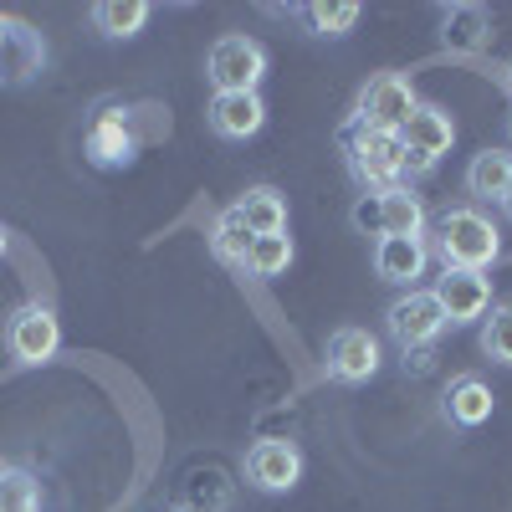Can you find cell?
<instances>
[{
  "label": "cell",
  "instance_id": "6da1fadb",
  "mask_svg": "<svg viewBox=\"0 0 512 512\" xmlns=\"http://www.w3.org/2000/svg\"><path fill=\"white\" fill-rule=\"evenodd\" d=\"M436 251H441V267L487 272L502 256V236L492 216H482L477 205H446L436 216Z\"/></svg>",
  "mask_w": 512,
  "mask_h": 512
},
{
  "label": "cell",
  "instance_id": "7a4b0ae2",
  "mask_svg": "<svg viewBox=\"0 0 512 512\" xmlns=\"http://www.w3.org/2000/svg\"><path fill=\"white\" fill-rule=\"evenodd\" d=\"M338 144H344V159H349V175L384 195V190H395L405 180V149H400V134H374V128H359L349 123L344 134H338Z\"/></svg>",
  "mask_w": 512,
  "mask_h": 512
},
{
  "label": "cell",
  "instance_id": "3957f363",
  "mask_svg": "<svg viewBox=\"0 0 512 512\" xmlns=\"http://www.w3.org/2000/svg\"><path fill=\"white\" fill-rule=\"evenodd\" d=\"M205 77L216 93H256L267 77V47L256 36H241V31L216 36L205 52Z\"/></svg>",
  "mask_w": 512,
  "mask_h": 512
},
{
  "label": "cell",
  "instance_id": "277c9868",
  "mask_svg": "<svg viewBox=\"0 0 512 512\" xmlns=\"http://www.w3.org/2000/svg\"><path fill=\"white\" fill-rule=\"evenodd\" d=\"M456 123L441 103H415V113L400 128V149H405V175H431V169L451 154Z\"/></svg>",
  "mask_w": 512,
  "mask_h": 512
},
{
  "label": "cell",
  "instance_id": "5b68a950",
  "mask_svg": "<svg viewBox=\"0 0 512 512\" xmlns=\"http://www.w3.org/2000/svg\"><path fill=\"white\" fill-rule=\"evenodd\" d=\"M384 328H390V338H395L405 354H425L446 333V313L436 303V292L410 287L405 297H395V303L384 308Z\"/></svg>",
  "mask_w": 512,
  "mask_h": 512
},
{
  "label": "cell",
  "instance_id": "8992f818",
  "mask_svg": "<svg viewBox=\"0 0 512 512\" xmlns=\"http://www.w3.org/2000/svg\"><path fill=\"white\" fill-rule=\"evenodd\" d=\"M415 88H410V77L405 72H379L364 82V93L354 103V123L359 128H374V134H400L405 118L415 113Z\"/></svg>",
  "mask_w": 512,
  "mask_h": 512
},
{
  "label": "cell",
  "instance_id": "52a82bcc",
  "mask_svg": "<svg viewBox=\"0 0 512 512\" xmlns=\"http://www.w3.org/2000/svg\"><path fill=\"white\" fill-rule=\"evenodd\" d=\"M57 349H62V323L52 308L26 303L6 318V354L16 364H47V359H57Z\"/></svg>",
  "mask_w": 512,
  "mask_h": 512
},
{
  "label": "cell",
  "instance_id": "ba28073f",
  "mask_svg": "<svg viewBox=\"0 0 512 512\" xmlns=\"http://www.w3.org/2000/svg\"><path fill=\"white\" fill-rule=\"evenodd\" d=\"M436 303L446 313V328H472L487 318L492 308V277L487 272H461V267H441L436 277Z\"/></svg>",
  "mask_w": 512,
  "mask_h": 512
},
{
  "label": "cell",
  "instance_id": "9c48e42d",
  "mask_svg": "<svg viewBox=\"0 0 512 512\" xmlns=\"http://www.w3.org/2000/svg\"><path fill=\"white\" fill-rule=\"evenodd\" d=\"M241 472H246V482L256 492H267V497L292 492L297 482H303V451H297L292 441H282V436H267V441L246 446Z\"/></svg>",
  "mask_w": 512,
  "mask_h": 512
},
{
  "label": "cell",
  "instance_id": "30bf717a",
  "mask_svg": "<svg viewBox=\"0 0 512 512\" xmlns=\"http://www.w3.org/2000/svg\"><path fill=\"white\" fill-rule=\"evenodd\" d=\"M323 369L333 384H369L379 374V338L369 328H333Z\"/></svg>",
  "mask_w": 512,
  "mask_h": 512
},
{
  "label": "cell",
  "instance_id": "8fae6325",
  "mask_svg": "<svg viewBox=\"0 0 512 512\" xmlns=\"http://www.w3.org/2000/svg\"><path fill=\"white\" fill-rule=\"evenodd\" d=\"M41 67H47V41H41V31L16 21V16H0V88H21Z\"/></svg>",
  "mask_w": 512,
  "mask_h": 512
},
{
  "label": "cell",
  "instance_id": "7c38bea8",
  "mask_svg": "<svg viewBox=\"0 0 512 512\" xmlns=\"http://www.w3.org/2000/svg\"><path fill=\"white\" fill-rule=\"evenodd\" d=\"M205 123H210V134H216V139L241 144V139L262 134L267 103H262V93H216V98H210V108H205Z\"/></svg>",
  "mask_w": 512,
  "mask_h": 512
},
{
  "label": "cell",
  "instance_id": "4fadbf2b",
  "mask_svg": "<svg viewBox=\"0 0 512 512\" xmlns=\"http://www.w3.org/2000/svg\"><path fill=\"white\" fill-rule=\"evenodd\" d=\"M425 267H431V246H425V236H379L374 241V272H379V282L415 287L425 277Z\"/></svg>",
  "mask_w": 512,
  "mask_h": 512
},
{
  "label": "cell",
  "instance_id": "5bb4252c",
  "mask_svg": "<svg viewBox=\"0 0 512 512\" xmlns=\"http://www.w3.org/2000/svg\"><path fill=\"white\" fill-rule=\"evenodd\" d=\"M88 159L98 169H123L134 159V134H128L123 108H98V118L88 123Z\"/></svg>",
  "mask_w": 512,
  "mask_h": 512
},
{
  "label": "cell",
  "instance_id": "9a60e30c",
  "mask_svg": "<svg viewBox=\"0 0 512 512\" xmlns=\"http://www.w3.org/2000/svg\"><path fill=\"white\" fill-rule=\"evenodd\" d=\"M492 390H487V379L482 374H456L446 384V395H441V415L451 425H461V431H477V425L492 420Z\"/></svg>",
  "mask_w": 512,
  "mask_h": 512
},
{
  "label": "cell",
  "instance_id": "2e32d148",
  "mask_svg": "<svg viewBox=\"0 0 512 512\" xmlns=\"http://www.w3.org/2000/svg\"><path fill=\"white\" fill-rule=\"evenodd\" d=\"M492 41V11L487 6H446L441 11V47L456 57H477Z\"/></svg>",
  "mask_w": 512,
  "mask_h": 512
},
{
  "label": "cell",
  "instance_id": "e0dca14e",
  "mask_svg": "<svg viewBox=\"0 0 512 512\" xmlns=\"http://www.w3.org/2000/svg\"><path fill=\"white\" fill-rule=\"evenodd\" d=\"M507 185H512V149H497L492 144V149L472 154V164H466V195H472L477 205L502 200Z\"/></svg>",
  "mask_w": 512,
  "mask_h": 512
},
{
  "label": "cell",
  "instance_id": "ac0fdd59",
  "mask_svg": "<svg viewBox=\"0 0 512 512\" xmlns=\"http://www.w3.org/2000/svg\"><path fill=\"white\" fill-rule=\"evenodd\" d=\"M236 210L246 216L251 236H277V231H287V195H282L277 185H251V190L236 200Z\"/></svg>",
  "mask_w": 512,
  "mask_h": 512
},
{
  "label": "cell",
  "instance_id": "d6986e66",
  "mask_svg": "<svg viewBox=\"0 0 512 512\" xmlns=\"http://www.w3.org/2000/svg\"><path fill=\"white\" fill-rule=\"evenodd\" d=\"M149 6L144 0H98L93 6V31H103L108 41H128V36H139L149 26Z\"/></svg>",
  "mask_w": 512,
  "mask_h": 512
},
{
  "label": "cell",
  "instance_id": "ffe728a7",
  "mask_svg": "<svg viewBox=\"0 0 512 512\" xmlns=\"http://www.w3.org/2000/svg\"><path fill=\"white\" fill-rule=\"evenodd\" d=\"M251 226H246V216L236 205H226L221 216H216V226H210V251H216V262H226V267H241L246 262V251H251Z\"/></svg>",
  "mask_w": 512,
  "mask_h": 512
},
{
  "label": "cell",
  "instance_id": "44dd1931",
  "mask_svg": "<svg viewBox=\"0 0 512 512\" xmlns=\"http://www.w3.org/2000/svg\"><path fill=\"white\" fill-rule=\"evenodd\" d=\"M384 236H425V205L410 185L384 190Z\"/></svg>",
  "mask_w": 512,
  "mask_h": 512
},
{
  "label": "cell",
  "instance_id": "7402d4cb",
  "mask_svg": "<svg viewBox=\"0 0 512 512\" xmlns=\"http://www.w3.org/2000/svg\"><path fill=\"white\" fill-rule=\"evenodd\" d=\"M292 267V236L287 231H277V236H256L251 241V251H246V262H241V272L246 277H282Z\"/></svg>",
  "mask_w": 512,
  "mask_h": 512
},
{
  "label": "cell",
  "instance_id": "603a6c76",
  "mask_svg": "<svg viewBox=\"0 0 512 512\" xmlns=\"http://www.w3.org/2000/svg\"><path fill=\"white\" fill-rule=\"evenodd\" d=\"M297 16L313 26V36H349L364 11L354 6V0H338V6H328V0H313V6H303Z\"/></svg>",
  "mask_w": 512,
  "mask_h": 512
},
{
  "label": "cell",
  "instance_id": "cb8c5ba5",
  "mask_svg": "<svg viewBox=\"0 0 512 512\" xmlns=\"http://www.w3.org/2000/svg\"><path fill=\"white\" fill-rule=\"evenodd\" d=\"M482 354L502 369H512V303H492L482 318Z\"/></svg>",
  "mask_w": 512,
  "mask_h": 512
},
{
  "label": "cell",
  "instance_id": "d4e9b609",
  "mask_svg": "<svg viewBox=\"0 0 512 512\" xmlns=\"http://www.w3.org/2000/svg\"><path fill=\"white\" fill-rule=\"evenodd\" d=\"M0 512H41V482L21 466H0Z\"/></svg>",
  "mask_w": 512,
  "mask_h": 512
},
{
  "label": "cell",
  "instance_id": "484cf974",
  "mask_svg": "<svg viewBox=\"0 0 512 512\" xmlns=\"http://www.w3.org/2000/svg\"><path fill=\"white\" fill-rule=\"evenodd\" d=\"M349 221H354L359 236H384V200H379L374 190H364V195L354 200V210H349Z\"/></svg>",
  "mask_w": 512,
  "mask_h": 512
},
{
  "label": "cell",
  "instance_id": "4316f807",
  "mask_svg": "<svg viewBox=\"0 0 512 512\" xmlns=\"http://www.w3.org/2000/svg\"><path fill=\"white\" fill-rule=\"evenodd\" d=\"M497 205H502V216H507V221H512V185H507V195H502V200H497Z\"/></svg>",
  "mask_w": 512,
  "mask_h": 512
},
{
  "label": "cell",
  "instance_id": "83f0119b",
  "mask_svg": "<svg viewBox=\"0 0 512 512\" xmlns=\"http://www.w3.org/2000/svg\"><path fill=\"white\" fill-rule=\"evenodd\" d=\"M502 82H507V93H512V62H507V72H502Z\"/></svg>",
  "mask_w": 512,
  "mask_h": 512
},
{
  "label": "cell",
  "instance_id": "f1b7e54d",
  "mask_svg": "<svg viewBox=\"0 0 512 512\" xmlns=\"http://www.w3.org/2000/svg\"><path fill=\"white\" fill-rule=\"evenodd\" d=\"M0 256H6V231H0Z\"/></svg>",
  "mask_w": 512,
  "mask_h": 512
}]
</instances>
